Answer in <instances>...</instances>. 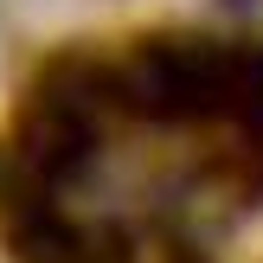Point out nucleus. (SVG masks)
Wrapping results in <instances>:
<instances>
[{
	"label": "nucleus",
	"instance_id": "f257e3e1",
	"mask_svg": "<svg viewBox=\"0 0 263 263\" xmlns=\"http://www.w3.org/2000/svg\"><path fill=\"white\" fill-rule=\"evenodd\" d=\"M231 7H257V0H231Z\"/></svg>",
	"mask_w": 263,
	"mask_h": 263
}]
</instances>
